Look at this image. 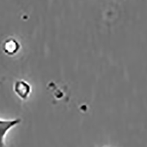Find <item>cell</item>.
Segmentation results:
<instances>
[{
    "label": "cell",
    "instance_id": "cell-1",
    "mask_svg": "<svg viewBox=\"0 0 147 147\" xmlns=\"http://www.w3.org/2000/svg\"><path fill=\"white\" fill-rule=\"evenodd\" d=\"M22 119L19 118L13 119H0V147L5 146V138L7 132L18 124H20Z\"/></svg>",
    "mask_w": 147,
    "mask_h": 147
},
{
    "label": "cell",
    "instance_id": "cell-3",
    "mask_svg": "<svg viewBox=\"0 0 147 147\" xmlns=\"http://www.w3.org/2000/svg\"><path fill=\"white\" fill-rule=\"evenodd\" d=\"M20 48V45L16 39L8 38L4 42L2 49L5 54L8 55H13L16 53Z\"/></svg>",
    "mask_w": 147,
    "mask_h": 147
},
{
    "label": "cell",
    "instance_id": "cell-4",
    "mask_svg": "<svg viewBox=\"0 0 147 147\" xmlns=\"http://www.w3.org/2000/svg\"><path fill=\"white\" fill-rule=\"evenodd\" d=\"M104 147H107V146H104Z\"/></svg>",
    "mask_w": 147,
    "mask_h": 147
},
{
    "label": "cell",
    "instance_id": "cell-2",
    "mask_svg": "<svg viewBox=\"0 0 147 147\" xmlns=\"http://www.w3.org/2000/svg\"><path fill=\"white\" fill-rule=\"evenodd\" d=\"M14 91L19 98L26 99L30 96L31 92V86L25 80H19L14 83Z\"/></svg>",
    "mask_w": 147,
    "mask_h": 147
}]
</instances>
